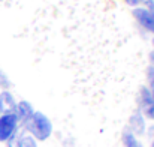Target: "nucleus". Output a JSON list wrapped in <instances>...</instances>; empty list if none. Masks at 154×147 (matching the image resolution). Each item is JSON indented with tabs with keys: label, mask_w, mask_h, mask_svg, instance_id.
<instances>
[{
	"label": "nucleus",
	"mask_w": 154,
	"mask_h": 147,
	"mask_svg": "<svg viewBox=\"0 0 154 147\" xmlns=\"http://www.w3.org/2000/svg\"><path fill=\"white\" fill-rule=\"evenodd\" d=\"M27 134H30L36 141H45L52 134V123L50 117L41 111H35L32 119L24 125Z\"/></svg>",
	"instance_id": "obj_1"
},
{
	"label": "nucleus",
	"mask_w": 154,
	"mask_h": 147,
	"mask_svg": "<svg viewBox=\"0 0 154 147\" xmlns=\"http://www.w3.org/2000/svg\"><path fill=\"white\" fill-rule=\"evenodd\" d=\"M18 120L14 113H3L0 116V143H12L18 132Z\"/></svg>",
	"instance_id": "obj_2"
},
{
	"label": "nucleus",
	"mask_w": 154,
	"mask_h": 147,
	"mask_svg": "<svg viewBox=\"0 0 154 147\" xmlns=\"http://www.w3.org/2000/svg\"><path fill=\"white\" fill-rule=\"evenodd\" d=\"M139 111L144 114V117L154 120V104L151 92L147 86H142L139 89Z\"/></svg>",
	"instance_id": "obj_3"
},
{
	"label": "nucleus",
	"mask_w": 154,
	"mask_h": 147,
	"mask_svg": "<svg viewBox=\"0 0 154 147\" xmlns=\"http://www.w3.org/2000/svg\"><path fill=\"white\" fill-rule=\"evenodd\" d=\"M133 17L136 18V21H138L145 30H148L150 33H154V15L151 14L150 9L138 6V8L133 9Z\"/></svg>",
	"instance_id": "obj_4"
},
{
	"label": "nucleus",
	"mask_w": 154,
	"mask_h": 147,
	"mask_svg": "<svg viewBox=\"0 0 154 147\" xmlns=\"http://www.w3.org/2000/svg\"><path fill=\"white\" fill-rule=\"evenodd\" d=\"M33 113H35V110H33V107H32V104L29 101H20V102H17V107L14 110V114H15V117H17V120H18L20 125H26L32 119Z\"/></svg>",
	"instance_id": "obj_5"
},
{
	"label": "nucleus",
	"mask_w": 154,
	"mask_h": 147,
	"mask_svg": "<svg viewBox=\"0 0 154 147\" xmlns=\"http://www.w3.org/2000/svg\"><path fill=\"white\" fill-rule=\"evenodd\" d=\"M127 128H129L135 135H142V134H145V117H144V114H142L139 110H136V111L132 114Z\"/></svg>",
	"instance_id": "obj_6"
},
{
	"label": "nucleus",
	"mask_w": 154,
	"mask_h": 147,
	"mask_svg": "<svg viewBox=\"0 0 154 147\" xmlns=\"http://www.w3.org/2000/svg\"><path fill=\"white\" fill-rule=\"evenodd\" d=\"M0 107H2L3 113H14V110L17 107V101H15V96L9 90L0 92Z\"/></svg>",
	"instance_id": "obj_7"
},
{
	"label": "nucleus",
	"mask_w": 154,
	"mask_h": 147,
	"mask_svg": "<svg viewBox=\"0 0 154 147\" xmlns=\"http://www.w3.org/2000/svg\"><path fill=\"white\" fill-rule=\"evenodd\" d=\"M12 143H14L12 147H38V141L30 134H26V132L17 135ZM12 143H9V144H12Z\"/></svg>",
	"instance_id": "obj_8"
},
{
	"label": "nucleus",
	"mask_w": 154,
	"mask_h": 147,
	"mask_svg": "<svg viewBox=\"0 0 154 147\" xmlns=\"http://www.w3.org/2000/svg\"><path fill=\"white\" fill-rule=\"evenodd\" d=\"M121 140H123V146L124 147H142L141 143L138 141L136 135H135L127 126L124 128V131H123V134H121Z\"/></svg>",
	"instance_id": "obj_9"
},
{
	"label": "nucleus",
	"mask_w": 154,
	"mask_h": 147,
	"mask_svg": "<svg viewBox=\"0 0 154 147\" xmlns=\"http://www.w3.org/2000/svg\"><path fill=\"white\" fill-rule=\"evenodd\" d=\"M9 87H11V80L6 75V72L0 68V89L2 90H9Z\"/></svg>",
	"instance_id": "obj_10"
},
{
	"label": "nucleus",
	"mask_w": 154,
	"mask_h": 147,
	"mask_svg": "<svg viewBox=\"0 0 154 147\" xmlns=\"http://www.w3.org/2000/svg\"><path fill=\"white\" fill-rule=\"evenodd\" d=\"M147 78H148V89H154V68L150 66L147 69Z\"/></svg>",
	"instance_id": "obj_11"
},
{
	"label": "nucleus",
	"mask_w": 154,
	"mask_h": 147,
	"mask_svg": "<svg viewBox=\"0 0 154 147\" xmlns=\"http://www.w3.org/2000/svg\"><path fill=\"white\" fill-rule=\"evenodd\" d=\"M148 135H150V140H151V147H154V126H151L148 129Z\"/></svg>",
	"instance_id": "obj_12"
},
{
	"label": "nucleus",
	"mask_w": 154,
	"mask_h": 147,
	"mask_svg": "<svg viewBox=\"0 0 154 147\" xmlns=\"http://www.w3.org/2000/svg\"><path fill=\"white\" fill-rule=\"evenodd\" d=\"M126 3L130 5V6H138L141 3V0H126Z\"/></svg>",
	"instance_id": "obj_13"
},
{
	"label": "nucleus",
	"mask_w": 154,
	"mask_h": 147,
	"mask_svg": "<svg viewBox=\"0 0 154 147\" xmlns=\"http://www.w3.org/2000/svg\"><path fill=\"white\" fill-rule=\"evenodd\" d=\"M141 2H142V3H145V5L148 6V9L154 6V0H141Z\"/></svg>",
	"instance_id": "obj_14"
},
{
	"label": "nucleus",
	"mask_w": 154,
	"mask_h": 147,
	"mask_svg": "<svg viewBox=\"0 0 154 147\" xmlns=\"http://www.w3.org/2000/svg\"><path fill=\"white\" fill-rule=\"evenodd\" d=\"M150 63H151V66L154 68V51L150 53Z\"/></svg>",
	"instance_id": "obj_15"
},
{
	"label": "nucleus",
	"mask_w": 154,
	"mask_h": 147,
	"mask_svg": "<svg viewBox=\"0 0 154 147\" xmlns=\"http://www.w3.org/2000/svg\"><path fill=\"white\" fill-rule=\"evenodd\" d=\"M150 92H151V98H153V104H154V89H150Z\"/></svg>",
	"instance_id": "obj_16"
},
{
	"label": "nucleus",
	"mask_w": 154,
	"mask_h": 147,
	"mask_svg": "<svg viewBox=\"0 0 154 147\" xmlns=\"http://www.w3.org/2000/svg\"><path fill=\"white\" fill-rule=\"evenodd\" d=\"M147 9H148V8H147ZM150 11H151V14L154 15V6H153V8H150Z\"/></svg>",
	"instance_id": "obj_17"
},
{
	"label": "nucleus",
	"mask_w": 154,
	"mask_h": 147,
	"mask_svg": "<svg viewBox=\"0 0 154 147\" xmlns=\"http://www.w3.org/2000/svg\"><path fill=\"white\" fill-rule=\"evenodd\" d=\"M2 114H3V111H2V107H0V116H2Z\"/></svg>",
	"instance_id": "obj_18"
},
{
	"label": "nucleus",
	"mask_w": 154,
	"mask_h": 147,
	"mask_svg": "<svg viewBox=\"0 0 154 147\" xmlns=\"http://www.w3.org/2000/svg\"><path fill=\"white\" fill-rule=\"evenodd\" d=\"M153 44H154V39H153Z\"/></svg>",
	"instance_id": "obj_19"
}]
</instances>
